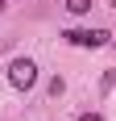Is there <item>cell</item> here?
<instances>
[{
	"mask_svg": "<svg viewBox=\"0 0 116 121\" xmlns=\"http://www.w3.org/2000/svg\"><path fill=\"white\" fill-rule=\"evenodd\" d=\"M8 84L17 88V92H29V88L37 84V63L33 59H12L8 63Z\"/></svg>",
	"mask_w": 116,
	"mask_h": 121,
	"instance_id": "obj_1",
	"label": "cell"
},
{
	"mask_svg": "<svg viewBox=\"0 0 116 121\" xmlns=\"http://www.w3.org/2000/svg\"><path fill=\"white\" fill-rule=\"evenodd\" d=\"M62 38H66L70 46H87V50H100V46H108V42H112V34H108V29H66Z\"/></svg>",
	"mask_w": 116,
	"mask_h": 121,
	"instance_id": "obj_2",
	"label": "cell"
},
{
	"mask_svg": "<svg viewBox=\"0 0 116 121\" xmlns=\"http://www.w3.org/2000/svg\"><path fill=\"white\" fill-rule=\"evenodd\" d=\"M66 13H75V17H87V13H91V0H66Z\"/></svg>",
	"mask_w": 116,
	"mask_h": 121,
	"instance_id": "obj_3",
	"label": "cell"
},
{
	"mask_svg": "<svg viewBox=\"0 0 116 121\" xmlns=\"http://www.w3.org/2000/svg\"><path fill=\"white\" fill-rule=\"evenodd\" d=\"M79 121H104V117H100V113H83Z\"/></svg>",
	"mask_w": 116,
	"mask_h": 121,
	"instance_id": "obj_4",
	"label": "cell"
},
{
	"mask_svg": "<svg viewBox=\"0 0 116 121\" xmlns=\"http://www.w3.org/2000/svg\"><path fill=\"white\" fill-rule=\"evenodd\" d=\"M4 9H8V0H0V13H4Z\"/></svg>",
	"mask_w": 116,
	"mask_h": 121,
	"instance_id": "obj_5",
	"label": "cell"
},
{
	"mask_svg": "<svg viewBox=\"0 0 116 121\" xmlns=\"http://www.w3.org/2000/svg\"><path fill=\"white\" fill-rule=\"evenodd\" d=\"M112 4H116V0H112Z\"/></svg>",
	"mask_w": 116,
	"mask_h": 121,
	"instance_id": "obj_6",
	"label": "cell"
}]
</instances>
